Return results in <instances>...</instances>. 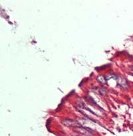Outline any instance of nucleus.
<instances>
[{
  "label": "nucleus",
  "mask_w": 133,
  "mask_h": 136,
  "mask_svg": "<svg viewBox=\"0 0 133 136\" xmlns=\"http://www.w3.org/2000/svg\"><path fill=\"white\" fill-rule=\"evenodd\" d=\"M62 123L64 124V125H65V126H67V127H71L72 129H75L76 127H78V126H80L81 125V124L77 122V121H75V120H63L62 121Z\"/></svg>",
  "instance_id": "1"
},
{
  "label": "nucleus",
  "mask_w": 133,
  "mask_h": 136,
  "mask_svg": "<svg viewBox=\"0 0 133 136\" xmlns=\"http://www.w3.org/2000/svg\"><path fill=\"white\" fill-rule=\"evenodd\" d=\"M75 131H77V132L80 133L83 135H89L91 134V132L90 131H89V129L85 128V127H83L82 125H80L78 127H76V128L73 129Z\"/></svg>",
  "instance_id": "2"
},
{
  "label": "nucleus",
  "mask_w": 133,
  "mask_h": 136,
  "mask_svg": "<svg viewBox=\"0 0 133 136\" xmlns=\"http://www.w3.org/2000/svg\"><path fill=\"white\" fill-rule=\"evenodd\" d=\"M97 81H98V82H100V83H106L107 79H106L105 77H103V76H99L97 77Z\"/></svg>",
  "instance_id": "3"
}]
</instances>
